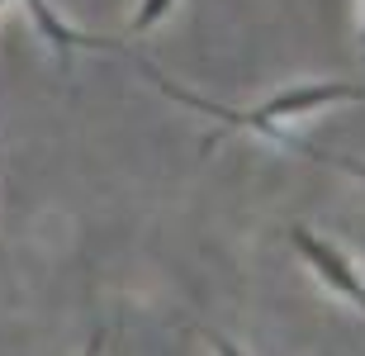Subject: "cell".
Instances as JSON below:
<instances>
[{
    "instance_id": "cell-1",
    "label": "cell",
    "mask_w": 365,
    "mask_h": 356,
    "mask_svg": "<svg viewBox=\"0 0 365 356\" xmlns=\"http://www.w3.org/2000/svg\"><path fill=\"white\" fill-rule=\"evenodd\" d=\"M138 67H143V76H152V81L162 86L171 100L209 114V119H218V123H228V128H252V133L271 138V143H284V148H289V138L280 133V119L313 114V110H323V105H341V100H365V86H356V81H313V86H289L280 96L261 100L257 110H228V105H218V100H204V96H195V91H185V86H176L171 76H162V71L152 67V62H138Z\"/></svg>"
},
{
    "instance_id": "cell-2",
    "label": "cell",
    "mask_w": 365,
    "mask_h": 356,
    "mask_svg": "<svg viewBox=\"0 0 365 356\" xmlns=\"http://www.w3.org/2000/svg\"><path fill=\"white\" fill-rule=\"evenodd\" d=\"M289 243L299 247V257L313 266V275H318L323 285H332L337 295H346V300L365 314V280H361V271L351 266V257H346L337 243L318 238L309 223H294V228H289Z\"/></svg>"
},
{
    "instance_id": "cell-3",
    "label": "cell",
    "mask_w": 365,
    "mask_h": 356,
    "mask_svg": "<svg viewBox=\"0 0 365 356\" xmlns=\"http://www.w3.org/2000/svg\"><path fill=\"white\" fill-rule=\"evenodd\" d=\"M24 10L34 14L38 34L53 43L57 53H71V48H109V53H114V48H119L114 39H100V34H81V29H71L67 19H62V14L48 5V0H24Z\"/></svg>"
},
{
    "instance_id": "cell-4",
    "label": "cell",
    "mask_w": 365,
    "mask_h": 356,
    "mask_svg": "<svg viewBox=\"0 0 365 356\" xmlns=\"http://www.w3.org/2000/svg\"><path fill=\"white\" fill-rule=\"evenodd\" d=\"M294 152H304V157H313V162L323 166H341V171H351V176L365 180V162H356V157H337V152H323V148H309V143H289Z\"/></svg>"
},
{
    "instance_id": "cell-5",
    "label": "cell",
    "mask_w": 365,
    "mask_h": 356,
    "mask_svg": "<svg viewBox=\"0 0 365 356\" xmlns=\"http://www.w3.org/2000/svg\"><path fill=\"white\" fill-rule=\"evenodd\" d=\"M171 10V0H138V10H133V19H128V34H148L162 14Z\"/></svg>"
},
{
    "instance_id": "cell-6",
    "label": "cell",
    "mask_w": 365,
    "mask_h": 356,
    "mask_svg": "<svg viewBox=\"0 0 365 356\" xmlns=\"http://www.w3.org/2000/svg\"><path fill=\"white\" fill-rule=\"evenodd\" d=\"M200 332H204V342L214 347V356H247L242 347L232 342V337H223V332H214V328H200Z\"/></svg>"
},
{
    "instance_id": "cell-7",
    "label": "cell",
    "mask_w": 365,
    "mask_h": 356,
    "mask_svg": "<svg viewBox=\"0 0 365 356\" xmlns=\"http://www.w3.org/2000/svg\"><path fill=\"white\" fill-rule=\"evenodd\" d=\"M100 352H105V328H95V332H91V342H86L81 356H100Z\"/></svg>"
},
{
    "instance_id": "cell-8",
    "label": "cell",
    "mask_w": 365,
    "mask_h": 356,
    "mask_svg": "<svg viewBox=\"0 0 365 356\" xmlns=\"http://www.w3.org/2000/svg\"><path fill=\"white\" fill-rule=\"evenodd\" d=\"M361 62H365V0H361Z\"/></svg>"
},
{
    "instance_id": "cell-9",
    "label": "cell",
    "mask_w": 365,
    "mask_h": 356,
    "mask_svg": "<svg viewBox=\"0 0 365 356\" xmlns=\"http://www.w3.org/2000/svg\"><path fill=\"white\" fill-rule=\"evenodd\" d=\"M0 252H5V243H0Z\"/></svg>"
},
{
    "instance_id": "cell-10",
    "label": "cell",
    "mask_w": 365,
    "mask_h": 356,
    "mask_svg": "<svg viewBox=\"0 0 365 356\" xmlns=\"http://www.w3.org/2000/svg\"><path fill=\"white\" fill-rule=\"evenodd\" d=\"M280 5H289V0H280Z\"/></svg>"
}]
</instances>
